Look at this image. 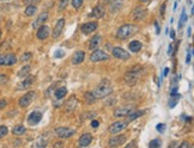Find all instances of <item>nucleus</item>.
<instances>
[{
    "mask_svg": "<svg viewBox=\"0 0 194 148\" xmlns=\"http://www.w3.org/2000/svg\"><path fill=\"white\" fill-rule=\"evenodd\" d=\"M139 32V26L134 24H123L116 31V37L119 39H127Z\"/></svg>",
    "mask_w": 194,
    "mask_h": 148,
    "instance_id": "1",
    "label": "nucleus"
},
{
    "mask_svg": "<svg viewBox=\"0 0 194 148\" xmlns=\"http://www.w3.org/2000/svg\"><path fill=\"white\" fill-rule=\"evenodd\" d=\"M113 92V86L108 80H103L96 89L92 91V94L96 99H101V98H106L107 96H109Z\"/></svg>",
    "mask_w": 194,
    "mask_h": 148,
    "instance_id": "2",
    "label": "nucleus"
},
{
    "mask_svg": "<svg viewBox=\"0 0 194 148\" xmlns=\"http://www.w3.org/2000/svg\"><path fill=\"white\" fill-rule=\"evenodd\" d=\"M143 73V67L141 66H134L132 69H130L127 73L125 74V81L130 86H133L137 81L139 80L140 75Z\"/></svg>",
    "mask_w": 194,
    "mask_h": 148,
    "instance_id": "3",
    "label": "nucleus"
},
{
    "mask_svg": "<svg viewBox=\"0 0 194 148\" xmlns=\"http://www.w3.org/2000/svg\"><path fill=\"white\" fill-rule=\"evenodd\" d=\"M36 98V92L35 91H29L26 92L24 96H22L18 100V105H19L22 109H26L31 103L33 100Z\"/></svg>",
    "mask_w": 194,
    "mask_h": 148,
    "instance_id": "4",
    "label": "nucleus"
},
{
    "mask_svg": "<svg viewBox=\"0 0 194 148\" xmlns=\"http://www.w3.org/2000/svg\"><path fill=\"white\" fill-rule=\"evenodd\" d=\"M18 61L17 56L12 53L9 54H0V66H13Z\"/></svg>",
    "mask_w": 194,
    "mask_h": 148,
    "instance_id": "5",
    "label": "nucleus"
},
{
    "mask_svg": "<svg viewBox=\"0 0 194 148\" xmlns=\"http://www.w3.org/2000/svg\"><path fill=\"white\" fill-rule=\"evenodd\" d=\"M55 134L59 139H70L76 134V129L73 128H67V127H59L55 129Z\"/></svg>",
    "mask_w": 194,
    "mask_h": 148,
    "instance_id": "6",
    "label": "nucleus"
},
{
    "mask_svg": "<svg viewBox=\"0 0 194 148\" xmlns=\"http://www.w3.org/2000/svg\"><path fill=\"white\" fill-rule=\"evenodd\" d=\"M109 59H110V56L108 55L104 50H99V49L94 50V53H91V55H90V61H91V62L107 61V60H109Z\"/></svg>",
    "mask_w": 194,
    "mask_h": 148,
    "instance_id": "7",
    "label": "nucleus"
},
{
    "mask_svg": "<svg viewBox=\"0 0 194 148\" xmlns=\"http://www.w3.org/2000/svg\"><path fill=\"white\" fill-rule=\"evenodd\" d=\"M132 111H134V105H122V106H119V108H116L114 110V116L117 117V118L126 117Z\"/></svg>",
    "mask_w": 194,
    "mask_h": 148,
    "instance_id": "8",
    "label": "nucleus"
},
{
    "mask_svg": "<svg viewBox=\"0 0 194 148\" xmlns=\"http://www.w3.org/2000/svg\"><path fill=\"white\" fill-rule=\"evenodd\" d=\"M113 56L117 59V60H122V61H126L131 57V54L128 52H126L123 48L121 47H115L113 48Z\"/></svg>",
    "mask_w": 194,
    "mask_h": 148,
    "instance_id": "9",
    "label": "nucleus"
},
{
    "mask_svg": "<svg viewBox=\"0 0 194 148\" xmlns=\"http://www.w3.org/2000/svg\"><path fill=\"white\" fill-rule=\"evenodd\" d=\"M127 128V122L126 121H117L110 124V127L108 128V131L110 134H117L120 131H122L123 129Z\"/></svg>",
    "mask_w": 194,
    "mask_h": 148,
    "instance_id": "10",
    "label": "nucleus"
},
{
    "mask_svg": "<svg viewBox=\"0 0 194 148\" xmlns=\"http://www.w3.org/2000/svg\"><path fill=\"white\" fill-rule=\"evenodd\" d=\"M97 28H98V23L97 22H88V23H84L80 26V31L84 35H90L91 32L96 31Z\"/></svg>",
    "mask_w": 194,
    "mask_h": 148,
    "instance_id": "11",
    "label": "nucleus"
},
{
    "mask_svg": "<svg viewBox=\"0 0 194 148\" xmlns=\"http://www.w3.org/2000/svg\"><path fill=\"white\" fill-rule=\"evenodd\" d=\"M64 28H65V18L61 17V18L58 19V22H57V24H55V26L53 29V32H52L53 38H59L61 36V34L64 31Z\"/></svg>",
    "mask_w": 194,
    "mask_h": 148,
    "instance_id": "12",
    "label": "nucleus"
},
{
    "mask_svg": "<svg viewBox=\"0 0 194 148\" xmlns=\"http://www.w3.org/2000/svg\"><path fill=\"white\" fill-rule=\"evenodd\" d=\"M50 35V28L48 25H41L37 28V32H36V37L39 38L40 41H44L47 39Z\"/></svg>",
    "mask_w": 194,
    "mask_h": 148,
    "instance_id": "13",
    "label": "nucleus"
},
{
    "mask_svg": "<svg viewBox=\"0 0 194 148\" xmlns=\"http://www.w3.org/2000/svg\"><path fill=\"white\" fill-rule=\"evenodd\" d=\"M146 15H147L146 8H144L141 6H137V7H134V10L132 12V18L134 19L136 22H139V20H143L145 18Z\"/></svg>",
    "mask_w": 194,
    "mask_h": 148,
    "instance_id": "14",
    "label": "nucleus"
},
{
    "mask_svg": "<svg viewBox=\"0 0 194 148\" xmlns=\"http://www.w3.org/2000/svg\"><path fill=\"white\" fill-rule=\"evenodd\" d=\"M126 140H127V136H126V135H117V136H113V137H110V139H109L108 145H109V147H117V146H120V145L125 143V142H126Z\"/></svg>",
    "mask_w": 194,
    "mask_h": 148,
    "instance_id": "15",
    "label": "nucleus"
},
{
    "mask_svg": "<svg viewBox=\"0 0 194 148\" xmlns=\"http://www.w3.org/2000/svg\"><path fill=\"white\" fill-rule=\"evenodd\" d=\"M41 119H42V113L40 111H33L28 117V123L30 126H36L41 122Z\"/></svg>",
    "mask_w": 194,
    "mask_h": 148,
    "instance_id": "16",
    "label": "nucleus"
},
{
    "mask_svg": "<svg viewBox=\"0 0 194 148\" xmlns=\"http://www.w3.org/2000/svg\"><path fill=\"white\" fill-rule=\"evenodd\" d=\"M91 141H92V135L90 133H85L78 139V145L79 147H86L91 143Z\"/></svg>",
    "mask_w": 194,
    "mask_h": 148,
    "instance_id": "17",
    "label": "nucleus"
},
{
    "mask_svg": "<svg viewBox=\"0 0 194 148\" xmlns=\"http://www.w3.org/2000/svg\"><path fill=\"white\" fill-rule=\"evenodd\" d=\"M104 15H106V8H104V6H102V5H97L95 6L94 8H92V11H91V13H90V17H94V18H102V17H104Z\"/></svg>",
    "mask_w": 194,
    "mask_h": 148,
    "instance_id": "18",
    "label": "nucleus"
},
{
    "mask_svg": "<svg viewBox=\"0 0 194 148\" xmlns=\"http://www.w3.org/2000/svg\"><path fill=\"white\" fill-rule=\"evenodd\" d=\"M35 81V76L33 75H26L24 76V80L18 85V90H25V89H29Z\"/></svg>",
    "mask_w": 194,
    "mask_h": 148,
    "instance_id": "19",
    "label": "nucleus"
},
{
    "mask_svg": "<svg viewBox=\"0 0 194 148\" xmlns=\"http://www.w3.org/2000/svg\"><path fill=\"white\" fill-rule=\"evenodd\" d=\"M78 105V99L76 96H72L66 103H65V105H64V108H65V110L67 111V112H71V111H73L76 109V106Z\"/></svg>",
    "mask_w": 194,
    "mask_h": 148,
    "instance_id": "20",
    "label": "nucleus"
},
{
    "mask_svg": "<svg viewBox=\"0 0 194 148\" xmlns=\"http://www.w3.org/2000/svg\"><path fill=\"white\" fill-rule=\"evenodd\" d=\"M47 19H48V12H47V11L40 13V16L37 17V19H36V20L34 22V24H33V28H34V29H37L39 26L43 25V24L46 23Z\"/></svg>",
    "mask_w": 194,
    "mask_h": 148,
    "instance_id": "21",
    "label": "nucleus"
},
{
    "mask_svg": "<svg viewBox=\"0 0 194 148\" xmlns=\"http://www.w3.org/2000/svg\"><path fill=\"white\" fill-rule=\"evenodd\" d=\"M85 60V53L83 50H78L72 56V63L73 65H80Z\"/></svg>",
    "mask_w": 194,
    "mask_h": 148,
    "instance_id": "22",
    "label": "nucleus"
},
{
    "mask_svg": "<svg viewBox=\"0 0 194 148\" xmlns=\"http://www.w3.org/2000/svg\"><path fill=\"white\" fill-rule=\"evenodd\" d=\"M101 42H102V37L99 36V35L94 36L90 39V42H89V49H90V50H96L97 48L99 47Z\"/></svg>",
    "mask_w": 194,
    "mask_h": 148,
    "instance_id": "23",
    "label": "nucleus"
},
{
    "mask_svg": "<svg viewBox=\"0 0 194 148\" xmlns=\"http://www.w3.org/2000/svg\"><path fill=\"white\" fill-rule=\"evenodd\" d=\"M128 48H130V50H131L132 53H138V52L141 50L143 44H141L139 41H132V42H130Z\"/></svg>",
    "mask_w": 194,
    "mask_h": 148,
    "instance_id": "24",
    "label": "nucleus"
},
{
    "mask_svg": "<svg viewBox=\"0 0 194 148\" xmlns=\"http://www.w3.org/2000/svg\"><path fill=\"white\" fill-rule=\"evenodd\" d=\"M144 113H145V111H132L130 115L126 116V117H127V121H126V122H132V121H134L138 117H141Z\"/></svg>",
    "mask_w": 194,
    "mask_h": 148,
    "instance_id": "25",
    "label": "nucleus"
},
{
    "mask_svg": "<svg viewBox=\"0 0 194 148\" xmlns=\"http://www.w3.org/2000/svg\"><path fill=\"white\" fill-rule=\"evenodd\" d=\"M36 12H37V7H36L35 5H26V7H25V10H24V15L28 16V17L34 16Z\"/></svg>",
    "mask_w": 194,
    "mask_h": 148,
    "instance_id": "26",
    "label": "nucleus"
},
{
    "mask_svg": "<svg viewBox=\"0 0 194 148\" xmlns=\"http://www.w3.org/2000/svg\"><path fill=\"white\" fill-rule=\"evenodd\" d=\"M25 127L24 126H22V124H18V126H16L13 129H12V134L15 135V136H22V135H24L25 134Z\"/></svg>",
    "mask_w": 194,
    "mask_h": 148,
    "instance_id": "27",
    "label": "nucleus"
},
{
    "mask_svg": "<svg viewBox=\"0 0 194 148\" xmlns=\"http://www.w3.org/2000/svg\"><path fill=\"white\" fill-rule=\"evenodd\" d=\"M66 94H67V89H66L65 86H61L60 89H58V90L55 91V98H57L58 100H61V99L65 98Z\"/></svg>",
    "mask_w": 194,
    "mask_h": 148,
    "instance_id": "28",
    "label": "nucleus"
},
{
    "mask_svg": "<svg viewBox=\"0 0 194 148\" xmlns=\"http://www.w3.org/2000/svg\"><path fill=\"white\" fill-rule=\"evenodd\" d=\"M121 6H122V0H113V2L110 5V12L115 13L121 8Z\"/></svg>",
    "mask_w": 194,
    "mask_h": 148,
    "instance_id": "29",
    "label": "nucleus"
},
{
    "mask_svg": "<svg viewBox=\"0 0 194 148\" xmlns=\"http://www.w3.org/2000/svg\"><path fill=\"white\" fill-rule=\"evenodd\" d=\"M180 98H181L180 93H175L173 96H170V99H169V106H170V109L175 108V105L177 104V102L180 100Z\"/></svg>",
    "mask_w": 194,
    "mask_h": 148,
    "instance_id": "30",
    "label": "nucleus"
},
{
    "mask_svg": "<svg viewBox=\"0 0 194 148\" xmlns=\"http://www.w3.org/2000/svg\"><path fill=\"white\" fill-rule=\"evenodd\" d=\"M30 69H31V67H30V66H24V67H22V69L18 72V76H19V78H24V76L29 75Z\"/></svg>",
    "mask_w": 194,
    "mask_h": 148,
    "instance_id": "31",
    "label": "nucleus"
},
{
    "mask_svg": "<svg viewBox=\"0 0 194 148\" xmlns=\"http://www.w3.org/2000/svg\"><path fill=\"white\" fill-rule=\"evenodd\" d=\"M161 146H162V141L159 139H154L149 143V148H161Z\"/></svg>",
    "mask_w": 194,
    "mask_h": 148,
    "instance_id": "32",
    "label": "nucleus"
},
{
    "mask_svg": "<svg viewBox=\"0 0 194 148\" xmlns=\"http://www.w3.org/2000/svg\"><path fill=\"white\" fill-rule=\"evenodd\" d=\"M84 98H85V100H86V103H88V104H92V103L96 100V98L94 97L92 92H85Z\"/></svg>",
    "mask_w": 194,
    "mask_h": 148,
    "instance_id": "33",
    "label": "nucleus"
},
{
    "mask_svg": "<svg viewBox=\"0 0 194 148\" xmlns=\"http://www.w3.org/2000/svg\"><path fill=\"white\" fill-rule=\"evenodd\" d=\"M187 22V13H186V11L183 10L182 11V13H181V17H180V22H178V28L181 29L182 26H183V24Z\"/></svg>",
    "mask_w": 194,
    "mask_h": 148,
    "instance_id": "34",
    "label": "nucleus"
},
{
    "mask_svg": "<svg viewBox=\"0 0 194 148\" xmlns=\"http://www.w3.org/2000/svg\"><path fill=\"white\" fill-rule=\"evenodd\" d=\"M71 4H72V6H73V8L79 10V8L83 6L84 0H72V1H71Z\"/></svg>",
    "mask_w": 194,
    "mask_h": 148,
    "instance_id": "35",
    "label": "nucleus"
},
{
    "mask_svg": "<svg viewBox=\"0 0 194 148\" xmlns=\"http://www.w3.org/2000/svg\"><path fill=\"white\" fill-rule=\"evenodd\" d=\"M9 134V129L6 126H0V139H4Z\"/></svg>",
    "mask_w": 194,
    "mask_h": 148,
    "instance_id": "36",
    "label": "nucleus"
},
{
    "mask_svg": "<svg viewBox=\"0 0 194 148\" xmlns=\"http://www.w3.org/2000/svg\"><path fill=\"white\" fill-rule=\"evenodd\" d=\"M31 57H33V54H31L30 52H26V53H24V54L22 55L20 61H22V62H25V61H29Z\"/></svg>",
    "mask_w": 194,
    "mask_h": 148,
    "instance_id": "37",
    "label": "nucleus"
},
{
    "mask_svg": "<svg viewBox=\"0 0 194 148\" xmlns=\"http://www.w3.org/2000/svg\"><path fill=\"white\" fill-rule=\"evenodd\" d=\"M67 4H68V0H60V2H59V6H58V10H59V11H64V10L66 8Z\"/></svg>",
    "mask_w": 194,
    "mask_h": 148,
    "instance_id": "38",
    "label": "nucleus"
},
{
    "mask_svg": "<svg viewBox=\"0 0 194 148\" xmlns=\"http://www.w3.org/2000/svg\"><path fill=\"white\" fill-rule=\"evenodd\" d=\"M64 56H65V52L61 50V49H58V50L54 52V57H57V59H61Z\"/></svg>",
    "mask_w": 194,
    "mask_h": 148,
    "instance_id": "39",
    "label": "nucleus"
},
{
    "mask_svg": "<svg viewBox=\"0 0 194 148\" xmlns=\"http://www.w3.org/2000/svg\"><path fill=\"white\" fill-rule=\"evenodd\" d=\"M176 148H191V142L189 141H182Z\"/></svg>",
    "mask_w": 194,
    "mask_h": 148,
    "instance_id": "40",
    "label": "nucleus"
},
{
    "mask_svg": "<svg viewBox=\"0 0 194 148\" xmlns=\"http://www.w3.org/2000/svg\"><path fill=\"white\" fill-rule=\"evenodd\" d=\"M7 81H9V76L6 74H0V85L6 84Z\"/></svg>",
    "mask_w": 194,
    "mask_h": 148,
    "instance_id": "41",
    "label": "nucleus"
},
{
    "mask_svg": "<svg viewBox=\"0 0 194 148\" xmlns=\"http://www.w3.org/2000/svg\"><path fill=\"white\" fill-rule=\"evenodd\" d=\"M41 2V0H24V4L25 5H37V4H40Z\"/></svg>",
    "mask_w": 194,
    "mask_h": 148,
    "instance_id": "42",
    "label": "nucleus"
},
{
    "mask_svg": "<svg viewBox=\"0 0 194 148\" xmlns=\"http://www.w3.org/2000/svg\"><path fill=\"white\" fill-rule=\"evenodd\" d=\"M156 129L158 130L159 133H164V130H165V124L159 123V124H157V126H156Z\"/></svg>",
    "mask_w": 194,
    "mask_h": 148,
    "instance_id": "43",
    "label": "nucleus"
},
{
    "mask_svg": "<svg viewBox=\"0 0 194 148\" xmlns=\"http://www.w3.org/2000/svg\"><path fill=\"white\" fill-rule=\"evenodd\" d=\"M6 105H7V100L6 99H0V110H2Z\"/></svg>",
    "mask_w": 194,
    "mask_h": 148,
    "instance_id": "44",
    "label": "nucleus"
},
{
    "mask_svg": "<svg viewBox=\"0 0 194 148\" xmlns=\"http://www.w3.org/2000/svg\"><path fill=\"white\" fill-rule=\"evenodd\" d=\"M125 148H137V142L136 141H131Z\"/></svg>",
    "mask_w": 194,
    "mask_h": 148,
    "instance_id": "45",
    "label": "nucleus"
},
{
    "mask_svg": "<svg viewBox=\"0 0 194 148\" xmlns=\"http://www.w3.org/2000/svg\"><path fill=\"white\" fill-rule=\"evenodd\" d=\"M165 6H167V2H163V4H162V6H161V15H162V17L164 16V12H165Z\"/></svg>",
    "mask_w": 194,
    "mask_h": 148,
    "instance_id": "46",
    "label": "nucleus"
},
{
    "mask_svg": "<svg viewBox=\"0 0 194 148\" xmlns=\"http://www.w3.org/2000/svg\"><path fill=\"white\" fill-rule=\"evenodd\" d=\"M98 126H99V122H98V121H96V119L91 121V127H92V128H97Z\"/></svg>",
    "mask_w": 194,
    "mask_h": 148,
    "instance_id": "47",
    "label": "nucleus"
},
{
    "mask_svg": "<svg viewBox=\"0 0 194 148\" xmlns=\"http://www.w3.org/2000/svg\"><path fill=\"white\" fill-rule=\"evenodd\" d=\"M168 55H173V44H169L168 47Z\"/></svg>",
    "mask_w": 194,
    "mask_h": 148,
    "instance_id": "48",
    "label": "nucleus"
},
{
    "mask_svg": "<svg viewBox=\"0 0 194 148\" xmlns=\"http://www.w3.org/2000/svg\"><path fill=\"white\" fill-rule=\"evenodd\" d=\"M155 26H156V34L158 35V34L161 32V29H159V26H158V22H155Z\"/></svg>",
    "mask_w": 194,
    "mask_h": 148,
    "instance_id": "49",
    "label": "nucleus"
},
{
    "mask_svg": "<svg viewBox=\"0 0 194 148\" xmlns=\"http://www.w3.org/2000/svg\"><path fill=\"white\" fill-rule=\"evenodd\" d=\"M169 72H170V69H169V67H167V68L164 69V72H163V78H165V76L169 74Z\"/></svg>",
    "mask_w": 194,
    "mask_h": 148,
    "instance_id": "50",
    "label": "nucleus"
},
{
    "mask_svg": "<svg viewBox=\"0 0 194 148\" xmlns=\"http://www.w3.org/2000/svg\"><path fill=\"white\" fill-rule=\"evenodd\" d=\"M54 147L55 148H62L64 147V143H61V142H55V143H54Z\"/></svg>",
    "mask_w": 194,
    "mask_h": 148,
    "instance_id": "51",
    "label": "nucleus"
},
{
    "mask_svg": "<svg viewBox=\"0 0 194 148\" xmlns=\"http://www.w3.org/2000/svg\"><path fill=\"white\" fill-rule=\"evenodd\" d=\"M170 38H171V39H175V31L174 30H170Z\"/></svg>",
    "mask_w": 194,
    "mask_h": 148,
    "instance_id": "52",
    "label": "nucleus"
},
{
    "mask_svg": "<svg viewBox=\"0 0 194 148\" xmlns=\"http://www.w3.org/2000/svg\"><path fill=\"white\" fill-rule=\"evenodd\" d=\"M168 148H176V142H171V143H170V146H169V147Z\"/></svg>",
    "mask_w": 194,
    "mask_h": 148,
    "instance_id": "53",
    "label": "nucleus"
},
{
    "mask_svg": "<svg viewBox=\"0 0 194 148\" xmlns=\"http://www.w3.org/2000/svg\"><path fill=\"white\" fill-rule=\"evenodd\" d=\"M139 2H143V4H147V2H150L151 0H138Z\"/></svg>",
    "mask_w": 194,
    "mask_h": 148,
    "instance_id": "54",
    "label": "nucleus"
},
{
    "mask_svg": "<svg viewBox=\"0 0 194 148\" xmlns=\"http://www.w3.org/2000/svg\"><path fill=\"white\" fill-rule=\"evenodd\" d=\"M191 29H192V28H188V31H187V34H188V36H191Z\"/></svg>",
    "mask_w": 194,
    "mask_h": 148,
    "instance_id": "55",
    "label": "nucleus"
},
{
    "mask_svg": "<svg viewBox=\"0 0 194 148\" xmlns=\"http://www.w3.org/2000/svg\"><path fill=\"white\" fill-rule=\"evenodd\" d=\"M176 7H177V2H175L174 4V10H176Z\"/></svg>",
    "mask_w": 194,
    "mask_h": 148,
    "instance_id": "56",
    "label": "nucleus"
},
{
    "mask_svg": "<svg viewBox=\"0 0 194 148\" xmlns=\"http://www.w3.org/2000/svg\"><path fill=\"white\" fill-rule=\"evenodd\" d=\"M0 1H9V0H0Z\"/></svg>",
    "mask_w": 194,
    "mask_h": 148,
    "instance_id": "57",
    "label": "nucleus"
},
{
    "mask_svg": "<svg viewBox=\"0 0 194 148\" xmlns=\"http://www.w3.org/2000/svg\"><path fill=\"white\" fill-rule=\"evenodd\" d=\"M104 1H107V2H108V1H110V0H104Z\"/></svg>",
    "mask_w": 194,
    "mask_h": 148,
    "instance_id": "58",
    "label": "nucleus"
},
{
    "mask_svg": "<svg viewBox=\"0 0 194 148\" xmlns=\"http://www.w3.org/2000/svg\"><path fill=\"white\" fill-rule=\"evenodd\" d=\"M0 37H1V30H0Z\"/></svg>",
    "mask_w": 194,
    "mask_h": 148,
    "instance_id": "59",
    "label": "nucleus"
}]
</instances>
